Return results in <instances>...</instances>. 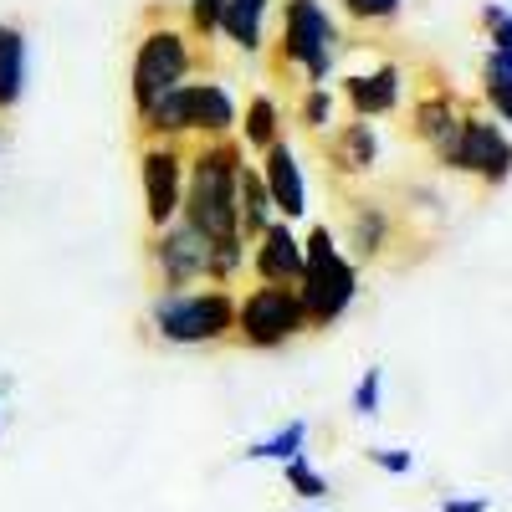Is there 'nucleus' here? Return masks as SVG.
I'll return each instance as SVG.
<instances>
[{"label": "nucleus", "instance_id": "1", "mask_svg": "<svg viewBox=\"0 0 512 512\" xmlns=\"http://www.w3.org/2000/svg\"><path fill=\"white\" fill-rule=\"evenodd\" d=\"M241 164H246L241 139H205V144H190L180 221L195 226L210 246H221V241H246V236H241V216H236V180H241Z\"/></svg>", "mask_w": 512, "mask_h": 512}, {"label": "nucleus", "instance_id": "2", "mask_svg": "<svg viewBox=\"0 0 512 512\" xmlns=\"http://www.w3.org/2000/svg\"><path fill=\"white\" fill-rule=\"evenodd\" d=\"M236 123L241 113L226 82H185L139 118V134L144 144H190V139L205 144V139H236Z\"/></svg>", "mask_w": 512, "mask_h": 512}, {"label": "nucleus", "instance_id": "3", "mask_svg": "<svg viewBox=\"0 0 512 512\" xmlns=\"http://www.w3.org/2000/svg\"><path fill=\"white\" fill-rule=\"evenodd\" d=\"M149 328L169 349H216L236 333V292L231 287H190V292H154Z\"/></svg>", "mask_w": 512, "mask_h": 512}, {"label": "nucleus", "instance_id": "4", "mask_svg": "<svg viewBox=\"0 0 512 512\" xmlns=\"http://www.w3.org/2000/svg\"><path fill=\"white\" fill-rule=\"evenodd\" d=\"M200 62V47H195V36L180 26V21H164L154 16L139 36V47H134V67H128V98H134V113L144 118L164 93H175L190 82Z\"/></svg>", "mask_w": 512, "mask_h": 512}, {"label": "nucleus", "instance_id": "5", "mask_svg": "<svg viewBox=\"0 0 512 512\" xmlns=\"http://www.w3.org/2000/svg\"><path fill=\"white\" fill-rule=\"evenodd\" d=\"M359 297V272L344 251L333 246V231L328 226H313L303 236V282H297V303H303V318H308V333L313 328H333L354 308Z\"/></svg>", "mask_w": 512, "mask_h": 512}, {"label": "nucleus", "instance_id": "6", "mask_svg": "<svg viewBox=\"0 0 512 512\" xmlns=\"http://www.w3.org/2000/svg\"><path fill=\"white\" fill-rule=\"evenodd\" d=\"M277 62L297 67L308 88H323L338 62V26L323 0H282V36H277Z\"/></svg>", "mask_w": 512, "mask_h": 512}, {"label": "nucleus", "instance_id": "7", "mask_svg": "<svg viewBox=\"0 0 512 512\" xmlns=\"http://www.w3.org/2000/svg\"><path fill=\"white\" fill-rule=\"evenodd\" d=\"M297 333H308V318H303V303H297V287H246L236 297V344L241 349H282L292 344Z\"/></svg>", "mask_w": 512, "mask_h": 512}, {"label": "nucleus", "instance_id": "8", "mask_svg": "<svg viewBox=\"0 0 512 512\" xmlns=\"http://www.w3.org/2000/svg\"><path fill=\"white\" fill-rule=\"evenodd\" d=\"M149 272L159 292H190V282H210V241L185 221H169L149 236Z\"/></svg>", "mask_w": 512, "mask_h": 512}, {"label": "nucleus", "instance_id": "9", "mask_svg": "<svg viewBox=\"0 0 512 512\" xmlns=\"http://www.w3.org/2000/svg\"><path fill=\"white\" fill-rule=\"evenodd\" d=\"M185 169H190V144H144V154H139V180H144L149 231H164L169 221H180Z\"/></svg>", "mask_w": 512, "mask_h": 512}, {"label": "nucleus", "instance_id": "10", "mask_svg": "<svg viewBox=\"0 0 512 512\" xmlns=\"http://www.w3.org/2000/svg\"><path fill=\"white\" fill-rule=\"evenodd\" d=\"M441 164L446 169H461V175H477L487 185H502L512 175V139L502 134V123L466 113L461 118V134H456V144L446 149Z\"/></svg>", "mask_w": 512, "mask_h": 512}, {"label": "nucleus", "instance_id": "11", "mask_svg": "<svg viewBox=\"0 0 512 512\" xmlns=\"http://www.w3.org/2000/svg\"><path fill=\"white\" fill-rule=\"evenodd\" d=\"M246 267H251V277L262 287H297L303 282V236H297L287 221H272L262 236L251 241Z\"/></svg>", "mask_w": 512, "mask_h": 512}, {"label": "nucleus", "instance_id": "12", "mask_svg": "<svg viewBox=\"0 0 512 512\" xmlns=\"http://www.w3.org/2000/svg\"><path fill=\"white\" fill-rule=\"evenodd\" d=\"M262 185L272 195V210H277V221H303L308 216V180H303V164H297V149L287 139H277L267 154H262Z\"/></svg>", "mask_w": 512, "mask_h": 512}, {"label": "nucleus", "instance_id": "13", "mask_svg": "<svg viewBox=\"0 0 512 512\" xmlns=\"http://www.w3.org/2000/svg\"><path fill=\"white\" fill-rule=\"evenodd\" d=\"M400 93H405V72L395 62H384L374 72H354L344 77V98L354 108V118H384V113H395L400 108Z\"/></svg>", "mask_w": 512, "mask_h": 512}, {"label": "nucleus", "instance_id": "14", "mask_svg": "<svg viewBox=\"0 0 512 512\" xmlns=\"http://www.w3.org/2000/svg\"><path fill=\"white\" fill-rule=\"evenodd\" d=\"M328 159H333L338 175H369L374 159H379V134H374V123H364V118L344 123V128L333 134V144H328Z\"/></svg>", "mask_w": 512, "mask_h": 512}, {"label": "nucleus", "instance_id": "15", "mask_svg": "<svg viewBox=\"0 0 512 512\" xmlns=\"http://www.w3.org/2000/svg\"><path fill=\"white\" fill-rule=\"evenodd\" d=\"M267 11H272V0H226V11H221V36L231 41L236 52H262L267 47Z\"/></svg>", "mask_w": 512, "mask_h": 512}, {"label": "nucleus", "instance_id": "16", "mask_svg": "<svg viewBox=\"0 0 512 512\" xmlns=\"http://www.w3.org/2000/svg\"><path fill=\"white\" fill-rule=\"evenodd\" d=\"M236 216H241V236L246 246L262 236L272 221H277V210H272V195L262 185V169L256 164H241V180H236Z\"/></svg>", "mask_w": 512, "mask_h": 512}, {"label": "nucleus", "instance_id": "17", "mask_svg": "<svg viewBox=\"0 0 512 512\" xmlns=\"http://www.w3.org/2000/svg\"><path fill=\"white\" fill-rule=\"evenodd\" d=\"M461 108H456V98L451 93H436V98H425L420 108H415V134L436 149V159H446V149L456 144V134H461Z\"/></svg>", "mask_w": 512, "mask_h": 512}, {"label": "nucleus", "instance_id": "18", "mask_svg": "<svg viewBox=\"0 0 512 512\" xmlns=\"http://www.w3.org/2000/svg\"><path fill=\"white\" fill-rule=\"evenodd\" d=\"M26 98V31L0 26V113Z\"/></svg>", "mask_w": 512, "mask_h": 512}, {"label": "nucleus", "instance_id": "19", "mask_svg": "<svg viewBox=\"0 0 512 512\" xmlns=\"http://www.w3.org/2000/svg\"><path fill=\"white\" fill-rule=\"evenodd\" d=\"M241 149H251V154H267L277 139H282V108H277V98H267V93H256L251 103H246V113H241Z\"/></svg>", "mask_w": 512, "mask_h": 512}, {"label": "nucleus", "instance_id": "20", "mask_svg": "<svg viewBox=\"0 0 512 512\" xmlns=\"http://www.w3.org/2000/svg\"><path fill=\"white\" fill-rule=\"evenodd\" d=\"M349 246L364 256V262L390 246V216H384V205L354 200V210H349Z\"/></svg>", "mask_w": 512, "mask_h": 512}, {"label": "nucleus", "instance_id": "21", "mask_svg": "<svg viewBox=\"0 0 512 512\" xmlns=\"http://www.w3.org/2000/svg\"><path fill=\"white\" fill-rule=\"evenodd\" d=\"M303 451H308V420L297 415V420L277 425L267 441H251L241 456H246V461H277V466H287L292 456H303Z\"/></svg>", "mask_w": 512, "mask_h": 512}, {"label": "nucleus", "instance_id": "22", "mask_svg": "<svg viewBox=\"0 0 512 512\" xmlns=\"http://www.w3.org/2000/svg\"><path fill=\"white\" fill-rule=\"evenodd\" d=\"M482 82H487V103L497 108V118L512 123V52H492L482 67Z\"/></svg>", "mask_w": 512, "mask_h": 512}, {"label": "nucleus", "instance_id": "23", "mask_svg": "<svg viewBox=\"0 0 512 512\" xmlns=\"http://www.w3.org/2000/svg\"><path fill=\"white\" fill-rule=\"evenodd\" d=\"M282 477H287V487L303 497V502H323V497H328V477L308 461V451H303V456H292V461L282 466Z\"/></svg>", "mask_w": 512, "mask_h": 512}, {"label": "nucleus", "instance_id": "24", "mask_svg": "<svg viewBox=\"0 0 512 512\" xmlns=\"http://www.w3.org/2000/svg\"><path fill=\"white\" fill-rule=\"evenodd\" d=\"M379 405H384V369L369 364V369L359 374V384H354V395H349V410H354L359 420H374Z\"/></svg>", "mask_w": 512, "mask_h": 512}, {"label": "nucleus", "instance_id": "25", "mask_svg": "<svg viewBox=\"0 0 512 512\" xmlns=\"http://www.w3.org/2000/svg\"><path fill=\"white\" fill-rule=\"evenodd\" d=\"M221 11H226V0H185V31L195 41H210L221 31Z\"/></svg>", "mask_w": 512, "mask_h": 512}, {"label": "nucleus", "instance_id": "26", "mask_svg": "<svg viewBox=\"0 0 512 512\" xmlns=\"http://www.w3.org/2000/svg\"><path fill=\"white\" fill-rule=\"evenodd\" d=\"M338 6H344V16L359 21V26H390L405 11V0H338Z\"/></svg>", "mask_w": 512, "mask_h": 512}, {"label": "nucleus", "instance_id": "27", "mask_svg": "<svg viewBox=\"0 0 512 512\" xmlns=\"http://www.w3.org/2000/svg\"><path fill=\"white\" fill-rule=\"evenodd\" d=\"M297 113H303V128L323 134V128L333 123V93H328V88H308L303 103H297Z\"/></svg>", "mask_w": 512, "mask_h": 512}, {"label": "nucleus", "instance_id": "28", "mask_svg": "<svg viewBox=\"0 0 512 512\" xmlns=\"http://www.w3.org/2000/svg\"><path fill=\"white\" fill-rule=\"evenodd\" d=\"M369 461L379 466V472H390V477H410L415 472V451H400V446H369Z\"/></svg>", "mask_w": 512, "mask_h": 512}, {"label": "nucleus", "instance_id": "29", "mask_svg": "<svg viewBox=\"0 0 512 512\" xmlns=\"http://www.w3.org/2000/svg\"><path fill=\"white\" fill-rule=\"evenodd\" d=\"M482 26H487V36H492V52H512V11L487 6V11H482Z\"/></svg>", "mask_w": 512, "mask_h": 512}, {"label": "nucleus", "instance_id": "30", "mask_svg": "<svg viewBox=\"0 0 512 512\" xmlns=\"http://www.w3.org/2000/svg\"><path fill=\"white\" fill-rule=\"evenodd\" d=\"M441 512H492L487 497H441Z\"/></svg>", "mask_w": 512, "mask_h": 512}, {"label": "nucleus", "instance_id": "31", "mask_svg": "<svg viewBox=\"0 0 512 512\" xmlns=\"http://www.w3.org/2000/svg\"><path fill=\"white\" fill-rule=\"evenodd\" d=\"M16 390V374H0V400H6ZM0 420H6V410H0Z\"/></svg>", "mask_w": 512, "mask_h": 512}]
</instances>
